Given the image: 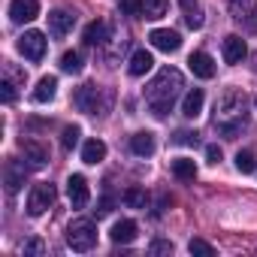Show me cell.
<instances>
[{
    "label": "cell",
    "mask_w": 257,
    "mask_h": 257,
    "mask_svg": "<svg viewBox=\"0 0 257 257\" xmlns=\"http://www.w3.org/2000/svg\"><path fill=\"white\" fill-rule=\"evenodd\" d=\"M215 127L227 140L239 137L242 127H248V97L239 88H227L215 103Z\"/></svg>",
    "instance_id": "1"
},
{
    "label": "cell",
    "mask_w": 257,
    "mask_h": 257,
    "mask_svg": "<svg viewBox=\"0 0 257 257\" xmlns=\"http://www.w3.org/2000/svg\"><path fill=\"white\" fill-rule=\"evenodd\" d=\"M182 88H185L182 73H179L176 67H164V70L152 79V85L146 88V100H149V106H152V115H155V118H167V112L173 109V103H176V97H179Z\"/></svg>",
    "instance_id": "2"
},
{
    "label": "cell",
    "mask_w": 257,
    "mask_h": 257,
    "mask_svg": "<svg viewBox=\"0 0 257 257\" xmlns=\"http://www.w3.org/2000/svg\"><path fill=\"white\" fill-rule=\"evenodd\" d=\"M109 100H112V97H109L103 88H97V85H82V88H76V94H73L76 109L85 112V115H106Z\"/></svg>",
    "instance_id": "3"
},
{
    "label": "cell",
    "mask_w": 257,
    "mask_h": 257,
    "mask_svg": "<svg viewBox=\"0 0 257 257\" xmlns=\"http://www.w3.org/2000/svg\"><path fill=\"white\" fill-rule=\"evenodd\" d=\"M67 245H70L73 251H79V254L91 251V248L97 245V227H94V221H91V218H76V221L67 227Z\"/></svg>",
    "instance_id": "4"
},
{
    "label": "cell",
    "mask_w": 257,
    "mask_h": 257,
    "mask_svg": "<svg viewBox=\"0 0 257 257\" xmlns=\"http://www.w3.org/2000/svg\"><path fill=\"white\" fill-rule=\"evenodd\" d=\"M55 197H58V191H55L52 182H40V185H34L31 194H28V215H34V218L46 215V212L55 206Z\"/></svg>",
    "instance_id": "5"
},
{
    "label": "cell",
    "mask_w": 257,
    "mask_h": 257,
    "mask_svg": "<svg viewBox=\"0 0 257 257\" xmlns=\"http://www.w3.org/2000/svg\"><path fill=\"white\" fill-rule=\"evenodd\" d=\"M227 7H230V16L245 25V31L257 34V0H227Z\"/></svg>",
    "instance_id": "6"
},
{
    "label": "cell",
    "mask_w": 257,
    "mask_h": 257,
    "mask_svg": "<svg viewBox=\"0 0 257 257\" xmlns=\"http://www.w3.org/2000/svg\"><path fill=\"white\" fill-rule=\"evenodd\" d=\"M19 52L28 58V61H43L46 58V37L40 34V31H25L22 37H19Z\"/></svg>",
    "instance_id": "7"
},
{
    "label": "cell",
    "mask_w": 257,
    "mask_h": 257,
    "mask_svg": "<svg viewBox=\"0 0 257 257\" xmlns=\"http://www.w3.org/2000/svg\"><path fill=\"white\" fill-rule=\"evenodd\" d=\"M67 197H70V206L73 209H85L88 206V200H91V191H88V182H85V176H70L67 179Z\"/></svg>",
    "instance_id": "8"
},
{
    "label": "cell",
    "mask_w": 257,
    "mask_h": 257,
    "mask_svg": "<svg viewBox=\"0 0 257 257\" xmlns=\"http://www.w3.org/2000/svg\"><path fill=\"white\" fill-rule=\"evenodd\" d=\"M149 43H152L158 52H179V49H182V37H179L176 31H170V28H155V31L149 34Z\"/></svg>",
    "instance_id": "9"
},
{
    "label": "cell",
    "mask_w": 257,
    "mask_h": 257,
    "mask_svg": "<svg viewBox=\"0 0 257 257\" xmlns=\"http://www.w3.org/2000/svg\"><path fill=\"white\" fill-rule=\"evenodd\" d=\"M73 25H76V16H73V13H67V10L49 13V34H52L55 40H64V37L73 31Z\"/></svg>",
    "instance_id": "10"
},
{
    "label": "cell",
    "mask_w": 257,
    "mask_h": 257,
    "mask_svg": "<svg viewBox=\"0 0 257 257\" xmlns=\"http://www.w3.org/2000/svg\"><path fill=\"white\" fill-rule=\"evenodd\" d=\"M37 16H40V4H37V0H13V4H10V19L16 25L34 22Z\"/></svg>",
    "instance_id": "11"
},
{
    "label": "cell",
    "mask_w": 257,
    "mask_h": 257,
    "mask_svg": "<svg viewBox=\"0 0 257 257\" xmlns=\"http://www.w3.org/2000/svg\"><path fill=\"white\" fill-rule=\"evenodd\" d=\"M245 55H248V46H245V40H242L239 34L224 37V61H227V64H242Z\"/></svg>",
    "instance_id": "12"
},
{
    "label": "cell",
    "mask_w": 257,
    "mask_h": 257,
    "mask_svg": "<svg viewBox=\"0 0 257 257\" xmlns=\"http://www.w3.org/2000/svg\"><path fill=\"white\" fill-rule=\"evenodd\" d=\"M188 67H191V73L200 76V79H212V76H215V61H212L209 52H194V55L188 58Z\"/></svg>",
    "instance_id": "13"
},
{
    "label": "cell",
    "mask_w": 257,
    "mask_h": 257,
    "mask_svg": "<svg viewBox=\"0 0 257 257\" xmlns=\"http://www.w3.org/2000/svg\"><path fill=\"white\" fill-rule=\"evenodd\" d=\"M22 152H25V161H28V167H34V170L46 167V161H49V152H46V146H40L37 140H22Z\"/></svg>",
    "instance_id": "14"
},
{
    "label": "cell",
    "mask_w": 257,
    "mask_h": 257,
    "mask_svg": "<svg viewBox=\"0 0 257 257\" xmlns=\"http://www.w3.org/2000/svg\"><path fill=\"white\" fill-rule=\"evenodd\" d=\"M179 7H182V13H185V25L191 28V31H200L203 28V7H200V0H179Z\"/></svg>",
    "instance_id": "15"
},
{
    "label": "cell",
    "mask_w": 257,
    "mask_h": 257,
    "mask_svg": "<svg viewBox=\"0 0 257 257\" xmlns=\"http://www.w3.org/2000/svg\"><path fill=\"white\" fill-rule=\"evenodd\" d=\"M203 103H206L203 88H191V91L185 94V100H182V115H185V118H197V115L203 112Z\"/></svg>",
    "instance_id": "16"
},
{
    "label": "cell",
    "mask_w": 257,
    "mask_h": 257,
    "mask_svg": "<svg viewBox=\"0 0 257 257\" xmlns=\"http://www.w3.org/2000/svg\"><path fill=\"white\" fill-rule=\"evenodd\" d=\"M152 67H155V58H152V52H146V49H137V52L131 55L127 73H131V76H146Z\"/></svg>",
    "instance_id": "17"
},
{
    "label": "cell",
    "mask_w": 257,
    "mask_h": 257,
    "mask_svg": "<svg viewBox=\"0 0 257 257\" xmlns=\"http://www.w3.org/2000/svg\"><path fill=\"white\" fill-rule=\"evenodd\" d=\"M55 94H58V79L55 76H43L40 82H37V88H34V103H52L55 100Z\"/></svg>",
    "instance_id": "18"
},
{
    "label": "cell",
    "mask_w": 257,
    "mask_h": 257,
    "mask_svg": "<svg viewBox=\"0 0 257 257\" xmlns=\"http://www.w3.org/2000/svg\"><path fill=\"white\" fill-rule=\"evenodd\" d=\"M131 152L137 158H152L155 155V134L143 131V134H134L131 137Z\"/></svg>",
    "instance_id": "19"
},
{
    "label": "cell",
    "mask_w": 257,
    "mask_h": 257,
    "mask_svg": "<svg viewBox=\"0 0 257 257\" xmlns=\"http://www.w3.org/2000/svg\"><path fill=\"white\" fill-rule=\"evenodd\" d=\"M25 173H28V167L22 161H7V191L10 194H16L25 185Z\"/></svg>",
    "instance_id": "20"
},
{
    "label": "cell",
    "mask_w": 257,
    "mask_h": 257,
    "mask_svg": "<svg viewBox=\"0 0 257 257\" xmlns=\"http://www.w3.org/2000/svg\"><path fill=\"white\" fill-rule=\"evenodd\" d=\"M109 236H112V242H115V245H131V242L137 239V224L124 218V221H118V224L112 227V233H109Z\"/></svg>",
    "instance_id": "21"
},
{
    "label": "cell",
    "mask_w": 257,
    "mask_h": 257,
    "mask_svg": "<svg viewBox=\"0 0 257 257\" xmlns=\"http://www.w3.org/2000/svg\"><path fill=\"white\" fill-rule=\"evenodd\" d=\"M106 40H109V25L106 22H91L88 28H85V43L88 46H106Z\"/></svg>",
    "instance_id": "22"
},
{
    "label": "cell",
    "mask_w": 257,
    "mask_h": 257,
    "mask_svg": "<svg viewBox=\"0 0 257 257\" xmlns=\"http://www.w3.org/2000/svg\"><path fill=\"white\" fill-rule=\"evenodd\" d=\"M103 158H106V143L103 140H88L82 146V161L85 164H100Z\"/></svg>",
    "instance_id": "23"
},
{
    "label": "cell",
    "mask_w": 257,
    "mask_h": 257,
    "mask_svg": "<svg viewBox=\"0 0 257 257\" xmlns=\"http://www.w3.org/2000/svg\"><path fill=\"white\" fill-rule=\"evenodd\" d=\"M173 176L182 179V182H191L197 176V164L191 158H179V161H173Z\"/></svg>",
    "instance_id": "24"
},
{
    "label": "cell",
    "mask_w": 257,
    "mask_h": 257,
    "mask_svg": "<svg viewBox=\"0 0 257 257\" xmlns=\"http://www.w3.org/2000/svg\"><path fill=\"white\" fill-rule=\"evenodd\" d=\"M124 203L131 206V209H146L149 206V194L143 188H127L124 191Z\"/></svg>",
    "instance_id": "25"
},
{
    "label": "cell",
    "mask_w": 257,
    "mask_h": 257,
    "mask_svg": "<svg viewBox=\"0 0 257 257\" xmlns=\"http://www.w3.org/2000/svg\"><path fill=\"white\" fill-rule=\"evenodd\" d=\"M61 70L70 73V76L82 73V55H79V52H64V55H61Z\"/></svg>",
    "instance_id": "26"
},
{
    "label": "cell",
    "mask_w": 257,
    "mask_h": 257,
    "mask_svg": "<svg viewBox=\"0 0 257 257\" xmlns=\"http://www.w3.org/2000/svg\"><path fill=\"white\" fill-rule=\"evenodd\" d=\"M170 10V0H146V19H164Z\"/></svg>",
    "instance_id": "27"
},
{
    "label": "cell",
    "mask_w": 257,
    "mask_h": 257,
    "mask_svg": "<svg viewBox=\"0 0 257 257\" xmlns=\"http://www.w3.org/2000/svg\"><path fill=\"white\" fill-rule=\"evenodd\" d=\"M236 170H239V173H245V176H251V173L257 170L254 152H248V149H245V152H239V155H236Z\"/></svg>",
    "instance_id": "28"
},
{
    "label": "cell",
    "mask_w": 257,
    "mask_h": 257,
    "mask_svg": "<svg viewBox=\"0 0 257 257\" xmlns=\"http://www.w3.org/2000/svg\"><path fill=\"white\" fill-rule=\"evenodd\" d=\"M118 7H121V13H124V16L140 19V16L146 13V0H118Z\"/></svg>",
    "instance_id": "29"
},
{
    "label": "cell",
    "mask_w": 257,
    "mask_h": 257,
    "mask_svg": "<svg viewBox=\"0 0 257 257\" xmlns=\"http://www.w3.org/2000/svg\"><path fill=\"white\" fill-rule=\"evenodd\" d=\"M79 137H82V131L76 124H70V127H64V134H61V146L70 152V149H76V143H79Z\"/></svg>",
    "instance_id": "30"
},
{
    "label": "cell",
    "mask_w": 257,
    "mask_h": 257,
    "mask_svg": "<svg viewBox=\"0 0 257 257\" xmlns=\"http://www.w3.org/2000/svg\"><path fill=\"white\" fill-rule=\"evenodd\" d=\"M188 251H191V254H206V257L215 254V248H212L206 239H191V242H188Z\"/></svg>",
    "instance_id": "31"
},
{
    "label": "cell",
    "mask_w": 257,
    "mask_h": 257,
    "mask_svg": "<svg viewBox=\"0 0 257 257\" xmlns=\"http://www.w3.org/2000/svg\"><path fill=\"white\" fill-rule=\"evenodd\" d=\"M0 97H4V103H13V100H16V82H13V79H4V82H0Z\"/></svg>",
    "instance_id": "32"
},
{
    "label": "cell",
    "mask_w": 257,
    "mask_h": 257,
    "mask_svg": "<svg viewBox=\"0 0 257 257\" xmlns=\"http://www.w3.org/2000/svg\"><path fill=\"white\" fill-rule=\"evenodd\" d=\"M22 254H46V245H43L40 239H28V242L22 245Z\"/></svg>",
    "instance_id": "33"
},
{
    "label": "cell",
    "mask_w": 257,
    "mask_h": 257,
    "mask_svg": "<svg viewBox=\"0 0 257 257\" xmlns=\"http://www.w3.org/2000/svg\"><path fill=\"white\" fill-rule=\"evenodd\" d=\"M149 254H173V242H164V239H155L149 245Z\"/></svg>",
    "instance_id": "34"
},
{
    "label": "cell",
    "mask_w": 257,
    "mask_h": 257,
    "mask_svg": "<svg viewBox=\"0 0 257 257\" xmlns=\"http://www.w3.org/2000/svg\"><path fill=\"white\" fill-rule=\"evenodd\" d=\"M173 143H176V146H197V134H191V131H179Z\"/></svg>",
    "instance_id": "35"
},
{
    "label": "cell",
    "mask_w": 257,
    "mask_h": 257,
    "mask_svg": "<svg viewBox=\"0 0 257 257\" xmlns=\"http://www.w3.org/2000/svg\"><path fill=\"white\" fill-rule=\"evenodd\" d=\"M112 203H115L112 197H103V200L97 203V209H94V215H97V218H106V215L112 212Z\"/></svg>",
    "instance_id": "36"
},
{
    "label": "cell",
    "mask_w": 257,
    "mask_h": 257,
    "mask_svg": "<svg viewBox=\"0 0 257 257\" xmlns=\"http://www.w3.org/2000/svg\"><path fill=\"white\" fill-rule=\"evenodd\" d=\"M206 158H209V164H221V149L218 146H206Z\"/></svg>",
    "instance_id": "37"
},
{
    "label": "cell",
    "mask_w": 257,
    "mask_h": 257,
    "mask_svg": "<svg viewBox=\"0 0 257 257\" xmlns=\"http://www.w3.org/2000/svg\"><path fill=\"white\" fill-rule=\"evenodd\" d=\"M251 67H254V73H257V52H254V58H251Z\"/></svg>",
    "instance_id": "38"
},
{
    "label": "cell",
    "mask_w": 257,
    "mask_h": 257,
    "mask_svg": "<svg viewBox=\"0 0 257 257\" xmlns=\"http://www.w3.org/2000/svg\"><path fill=\"white\" fill-rule=\"evenodd\" d=\"M254 106H257V100H254Z\"/></svg>",
    "instance_id": "39"
}]
</instances>
